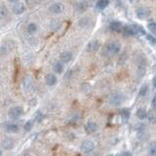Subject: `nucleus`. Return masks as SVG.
Segmentation results:
<instances>
[{"label": "nucleus", "instance_id": "obj_7", "mask_svg": "<svg viewBox=\"0 0 156 156\" xmlns=\"http://www.w3.org/2000/svg\"><path fill=\"white\" fill-rule=\"evenodd\" d=\"M50 12H52L53 14H61V13L63 12L65 10V6L62 3H59V2H56V3H53L50 6Z\"/></svg>", "mask_w": 156, "mask_h": 156}, {"label": "nucleus", "instance_id": "obj_32", "mask_svg": "<svg viewBox=\"0 0 156 156\" xmlns=\"http://www.w3.org/2000/svg\"><path fill=\"white\" fill-rule=\"evenodd\" d=\"M151 106L154 109H156V94L154 95V97H153L152 101H151Z\"/></svg>", "mask_w": 156, "mask_h": 156}, {"label": "nucleus", "instance_id": "obj_36", "mask_svg": "<svg viewBox=\"0 0 156 156\" xmlns=\"http://www.w3.org/2000/svg\"><path fill=\"white\" fill-rule=\"evenodd\" d=\"M0 156H2V152L1 151H0Z\"/></svg>", "mask_w": 156, "mask_h": 156}, {"label": "nucleus", "instance_id": "obj_31", "mask_svg": "<svg viewBox=\"0 0 156 156\" xmlns=\"http://www.w3.org/2000/svg\"><path fill=\"white\" fill-rule=\"evenodd\" d=\"M145 36H146L147 40L151 43V44H156V38L153 36L152 34H147V33H146V35H145Z\"/></svg>", "mask_w": 156, "mask_h": 156}, {"label": "nucleus", "instance_id": "obj_5", "mask_svg": "<svg viewBox=\"0 0 156 156\" xmlns=\"http://www.w3.org/2000/svg\"><path fill=\"white\" fill-rule=\"evenodd\" d=\"M22 112H24V110L21 106H14L9 110V116L12 119H17L22 114Z\"/></svg>", "mask_w": 156, "mask_h": 156}, {"label": "nucleus", "instance_id": "obj_10", "mask_svg": "<svg viewBox=\"0 0 156 156\" xmlns=\"http://www.w3.org/2000/svg\"><path fill=\"white\" fill-rule=\"evenodd\" d=\"M2 147L4 148V149L6 150H9V149H12L13 147H14L15 145V142H14V140L12 139V138H6V139H4L2 140Z\"/></svg>", "mask_w": 156, "mask_h": 156}, {"label": "nucleus", "instance_id": "obj_24", "mask_svg": "<svg viewBox=\"0 0 156 156\" xmlns=\"http://www.w3.org/2000/svg\"><path fill=\"white\" fill-rule=\"evenodd\" d=\"M89 24H90V20H89L88 18H82V19L78 22V25L80 27H87L89 25Z\"/></svg>", "mask_w": 156, "mask_h": 156}, {"label": "nucleus", "instance_id": "obj_17", "mask_svg": "<svg viewBox=\"0 0 156 156\" xmlns=\"http://www.w3.org/2000/svg\"><path fill=\"white\" fill-rule=\"evenodd\" d=\"M53 70L56 73H62L63 70V65L62 62H56L53 65Z\"/></svg>", "mask_w": 156, "mask_h": 156}, {"label": "nucleus", "instance_id": "obj_1", "mask_svg": "<svg viewBox=\"0 0 156 156\" xmlns=\"http://www.w3.org/2000/svg\"><path fill=\"white\" fill-rule=\"evenodd\" d=\"M120 51H121V44H120L119 42L114 41L106 45L104 52L106 53V55L107 56H115L117 55Z\"/></svg>", "mask_w": 156, "mask_h": 156}, {"label": "nucleus", "instance_id": "obj_2", "mask_svg": "<svg viewBox=\"0 0 156 156\" xmlns=\"http://www.w3.org/2000/svg\"><path fill=\"white\" fill-rule=\"evenodd\" d=\"M146 72V60L140 56L138 61V66H137V73L139 77H144Z\"/></svg>", "mask_w": 156, "mask_h": 156}, {"label": "nucleus", "instance_id": "obj_34", "mask_svg": "<svg viewBox=\"0 0 156 156\" xmlns=\"http://www.w3.org/2000/svg\"><path fill=\"white\" fill-rule=\"evenodd\" d=\"M129 1H130V3L136 4V3H138V1H139V0H129Z\"/></svg>", "mask_w": 156, "mask_h": 156}, {"label": "nucleus", "instance_id": "obj_26", "mask_svg": "<svg viewBox=\"0 0 156 156\" xmlns=\"http://www.w3.org/2000/svg\"><path fill=\"white\" fill-rule=\"evenodd\" d=\"M33 124H34V121H33V120H29L27 122H25V131L29 132L30 130L32 129Z\"/></svg>", "mask_w": 156, "mask_h": 156}, {"label": "nucleus", "instance_id": "obj_9", "mask_svg": "<svg viewBox=\"0 0 156 156\" xmlns=\"http://www.w3.org/2000/svg\"><path fill=\"white\" fill-rule=\"evenodd\" d=\"M99 48V40H92L88 43V45H87V51L90 53H93V52H96V51H98Z\"/></svg>", "mask_w": 156, "mask_h": 156}, {"label": "nucleus", "instance_id": "obj_20", "mask_svg": "<svg viewBox=\"0 0 156 156\" xmlns=\"http://www.w3.org/2000/svg\"><path fill=\"white\" fill-rule=\"evenodd\" d=\"M136 115H137L139 119L142 120V119H145V117L147 116V112L144 108H139L137 110V112H136Z\"/></svg>", "mask_w": 156, "mask_h": 156}, {"label": "nucleus", "instance_id": "obj_28", "mask_svg": "<svg viewBox=\"0 0 156 156\" xmlns=\"http://www.w3.org/2000/svg\"><path fill=\"white\" fill-rule=\"evenodd\" d=\"M7 14H8L7 9L5 8L4 6L0 7V19H5V18L7 17Z\"/></svg>", "mask_w": 156, "mask_h": 156}, {"label": "nucleus", "instance_id": "obj_4", "mask_svg": "<svg viewBox=\"0 0 156 156\" xmlns=\"http://www.w3.org/2000/svg\"><path fill=\"white\" fill-rule=\"evenodd\" d=\"M123 101H124V98L122 95L115 94L110 97V99H109V104L113 106H119L120 104L123 103Z\"/></svg>", "mask_w": 156, "mask_h": 156}, {"label": "nucleus", "instance_id": "obj_14", "mask_svg": "<svg viewBox=\"0 0 156 156\" xmlns=\"http://www.w3.org/2000/svg\"><path fill=\"white\" fill-rule=\"evenodd\" d=\"M13 10H14V13L16 15H22L25 11V6L24 3H16Z\"/></svg>", "mask_w": 156, "mask_h": 156}, {"label": "nucleus", "instance_id": "obj_12", "mask_svg": "<svg viewBox=\"0 0 156 156\" xmlns=\"http://www.w3.org/2000/svg\"><path fill=\"white\" fill-rule=\"evenodd\" d=\"M22 87L25 92H29L32 88V80L30 76H27L25 77L24 81H22Z\"/></svg>", "mask_w": 156, "mask_h": 156}, {"label": "nucleus", "instance_id": "obj_11", "mask_svg": "<svg viewBox=\"0 0 156 156\" xmlns=\"http://www.w3.org/2000/svg\"><path fill=\"white\" fill-rule=\"evenodd\" d=\"M60 60L62 63H69L71 60H72V53L68 52V51H65L60 55Z\"/></svg>", "mask_w": 156, "mask_h": 156}, {"label": "nucleus", "instance_id": "obj_25", "mask_svg": "<svg viewBox=\"0 0 156 156\" xmlns=\"http://www.w3.org/2000/svg\"><path fill=\"white\" fill-rule=\"evenodd\" d=\"M87 8H88V6H87V4L85 2H79L78 5H77V11L79 13H83L85 12Z\"/></svg>", "mask_w": 156, "mask_h": 156}, {"label": "nucleus", "instance_id": "obj_18", "mask_svg": "<svg viewBox=\"0 0 156 156\" xmlns=\"http://www.w3.org/2000/svg\"><path fill=\"white\" fill-rule=\"evenodd\" d=\"M6 131L9 133H17L19 131V126L15 123H9L6 125Z\"/></svg>", "mask_w": 156, "mask_h": 156}, {"label": "nucleus", "instance_id": "obj_6", "mask_svg": "<svg viewBox=\"0 0 156 156\" xmlns=\"http://www.w3.org/2000/svg\"><path fill=\"white\" fill-rule=\"evenodd\" d=\"M95 148V144L93 140H87L85 142H83L82 145H81V150L84 152V153H88V152H91Z\"/></svg>", "mask_w": 156, "mask_h": 156}, {"label": "nucleus", "instance_id": "obj_23", "mask_svg": "<svg viewBox=\"0 0 156 156\" xmlns=\"http://www.w3.org/2000/svg\"><path fill=\"white\" fill-rule=\"evenodd\" d=\"M120 117H121V120L123 123L125 122H127V120L129 119L130 117V112L127 110V109H123V110L121 111V113H120Z\"/></svg>", "mask_w": 156, "mask_h": 156}, {"label": "nucleus", "instance_id": "obj_22", "mask_svg": "<svg viewBox=\"0 0 156 156\" xmlns=\"http://www.w3.org/2000/svg\"><path fill=\"white\" fill-rule=\"evenodd\" d=\"M147 29L152 34H156V22L155 21H149L147 24Z\"/></svg>", "mask_w": 156, "mask_h": 156}, {"label": "nucleus", "instance_id": "obj_15", "mask_svg": "<svg viewBox=\"0 0 156 156\" xmlns=\"http://www.w3.org/2000/svg\"><path fill=\"white\" fill-rule=\"evenodd\" d=\"M85 130H86L87 133L91 134V133H94V132H96L97 130H98V125H97V124L95 123V122H93V121H89L88 123L86 124Z\"/></svg>", "mask_w": 156, "mask_h": 156}, {"label": "nucleus", "instance_id": "obj_3", "mask_svg": "<svg viewBox=\"0 0 156 156\" xmlns=\"http://www.w3.org/2000/svg\"><path fill=\"white\" fill-rule=\"evenodd\" d=\"M150 16V11L146 8L140 7L136 10V17L140 20H146Z\"/></svg>", "mask_w": 156, "mask_h": 156}, {"label": "nucleus", "instance_id": "obj_33", "mask_svg": "<svg viewBox=\"0 0 156 156\" xmlns=\"http://www.w3.org/2000/svg\"><path fill=\"white\" fill-rule=\"evenodd\" d=\"M152 86L153 88H156V76H154L152 79Z\"/></svg>", "mask_w": 156, "mask_h": 156}, {"label": "nucleus", "instance_id": "obj_35", "mask_svg": "<svg viewBox=\"0 0 156 156\" xmlns=\"http://www.w3.org/2000/svg\"><path fill=\"white\" fill-rule=\"evenodd\" d=\"M9 1L12 3H19V0H9Z\"/></svg>", "mask_w": 156, "mask_h": 156}, {"label": "nucleus", "instance_id": "obj_16", "mask_svg": "<svg viewBox=\"0 0 156 156\" xmlns=\"http://www.w3.org/2000/svg\"><path fill=\"white\" fill-rule=\"evenodd\" d=\"M124 35L126 36H134L136 35V31L133 27V25H126V27H123V30H122Z\"/></svg>", "mask_w": 156, "mask_h": 156}, {"label": "nucleus", "instance_id": "obj_29", "mask_svg": "<svg viewBox=\"0 0 156 156\" xmlns=\"http://www.w3.org/2000/svg\"><path fill=\"white\" fill-rule=\"evenodd\" d=\"M149 156H156V142L149 148Z\"/></svg>", "mask_w": 156, "mask_h": 156}, {"label": "nucleus", "instance_id": "obj_19", "mask_svg": "<svg viewBox=\"0 0 156 156\" xmlns=\"http://www.w3.org/2000/svg\"><path fill=\"white\" fill-rule=\"evenodd\" d=\"M109 4V0H99L97 2V8L99 10H104L106 9Z\"/></svg>", "mask_w": 156, "mask_h": 156}, {"label": "nucleus", "instance_id": "obj_13", "mask_svg": "<svg viewBox=\"0 0 156 156\" xmlns=\"http://www.w3.org/2000/svg\"><path fill=\"white\" fill-rule=\"evenodd\" d=\"M45 81H46V84H47L48 86H54L56 83H57V77H56L55 74L49 73V74L46 75Z\"/></svg>", "mask_w": 156, "mask_h": 156}, {"label": "nucleus", "instance_id": "obj_27", "mask_svg": "<svg viewBox=\"0 0 156 156\" xmlns=\"http://www.w3.org/2000/svg\"><path fill=\"white\" fill-rule=\"evenodd\" d=\"M147 92H148V86L146 85V84H145V85H142V88H140L139 94H140V97H144V96H146Z\"/></svg>", "mask_w": 156, "mask_h": 156}, {"label": "nucleus", "instance_id": "obj_30", "mask_svg": "<svg viewBox=\"0 0 156 156\" xmlns=\"http://www.w3.org/2000/svg\"><path fill=\"white\" fill-rule=\"evenodd\" d=\"M35 119H36L37 122H41L43 120V113L41 111H37L36 113H35Z\"/></svg>", "mask_w": 156, "mask_h": 156}, {"label": "nucleus", "instance_id": "obj_21", "mask_svg": "<svg viewBox=\"0 0 156 156\" xmlns=\"http://www.w3.org/2000/svg\"><path fill=\"white\" fill-rule=\"evenodd\" d=\"M27 32H29V34H34V33H36V31H37L36 24H34V22H30V24L27 25Z\"/></svg>", "mask_w": 156, "mask_h": 156}, {"label": "nucleus", "instance_id": "obj_8", "mask_svg": "<svg viewBox=\"0 0 156 156\" xmlns=\"http://www.w3.org/2000/svg\"><path fill=\"white\" fill-rule=\"evenodd\" d=\"M109 29L111 31H115V32H122V30H123V25H122V22L117 21L111 22L109 24Z\"/></svg>", "mask_w": 156, "mask_h": 156}]
</instances>
